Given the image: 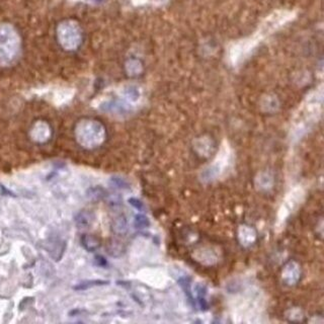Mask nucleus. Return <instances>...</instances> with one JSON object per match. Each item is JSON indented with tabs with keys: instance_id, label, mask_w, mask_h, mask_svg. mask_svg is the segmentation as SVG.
Here are the masks:
<instances>
[{
	"instance_id": "nucleus-3",
	"label": "nucleus",
	"mask_w": 324,
	"mask_h": 324,
	"mask_svg": "<svg viewBox=\"0 0 324 324\" xmlns=\"http://www.w3.org/2000/svg\"><path fill=\"white\" fill-rule=\"evenodd\" d=\"M79 138L83 141L84 144H92L97 142V140L101 137L100 128L96 125L87 124L83 125L78 131Z\"/></svg>"
},
{
	"instance_id": "nucleus-1",
	"label": "nucleus",
	"mask_w": 324,
	"mask_h": 324,
	"mask_svg": "<svg viewBox=\"0 0 324 324\" xmlns=\"http://www.w3.org/2000/svg\"><path fill=\"white\" fill-rule=\"evenodd\" d=\"M21 40L15 29L6 24L0 25V64H11L20 53Z\"/></svg>"
},
{
	"instance_id": "nucleus-4",
	"label": "nucleus",
	"mask_w": 324,
	"mask_h": 324,
	"mask_svg": "<svg viewBox=\"0 0 324 324\" xmlns=\"http://www.w3.org/2000/svg\"><path fill=\"white\" fill-rule=\"evenodd\" d=\"M32 134H34V138H36L37 140H44L49 135V130L46 125L39 124L36 126V128L34 130V133Z\"/></svg>"
},
{
	"instance_id": "nucleus-2",
	"label": "nucleus",
	"mask_w": 324,
	"mask_h": 324,
	"mask_svg": "<svg viewBox=\"0 0 324 324\" xmlns=\"http://www.w3.org/2000/svg\"><path fill=\"white\" fill-rule=\"evenodd\" d=\"M58 40L66 50H75L81 43L79 27L71 21L62 23L58 27Z\"/></svg>"
}]
</instances>
